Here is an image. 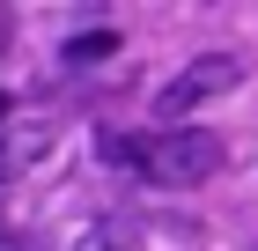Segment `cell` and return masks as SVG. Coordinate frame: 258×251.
<instances>
[{
  "label": "cell",
  "instance_id": "6",
  "mask_svg": "<svg viewBox=\"0 0 258 251\" xmlns=\"http://www.w3.org/2000/svg\"><path fill=\"white\" fill-rule=\"evenodd\" d=\"M8 111H15V96H8V89H0V126H8Z\"/></svg>",
  "mask_w": 258,
  "mask_h": 251
},
{
  "label": "cell",
  "instance_id": "2",
  "mask_svg": "<svg viewBox=\"0 0 258 251\" xmlns=\"http://www.w3.org/2000/svg\"><path fill=\"white\" fill-rule=\"evenodd\" d=\"M236 81H243V59H236V52H199L192 67H177V74L162 81L155 111H162V118H177V111H199L207 96H221V89H236Z\"/></svg>",
  "mask_w": 258,
  "mask_h": 251
},
{
  "label": "cell",
  "instance_id": "4",
  "mask_svg": "<svg viewBox=\"0 0 258 251\" xmlns=\"http://www.w3.org/2000/svg\"><path fill=\"white\" fill-rule=\"evenodd\" d=\"M118 52V37L111 30H81V37H67V67H96V59Z\"/></svg>",
  "mask_w": 258,
  "mask_h": 251
},
{
  "label": "cell",
  "instance_id": "1",
  "mask_svg": "<svg viewBox=\"0 0 258 251\" xmlns=\"http://www.w3.org/2000/svg\"><path fill=\"white\" fill-rule=\"evenodd\" d=\"M103 155H111V163H133L148 185H170V192H184V185H207V177L229 163L221 133H207V126H162V133H148V140L103 133Z\"/></svg>",
  "mask_w": 258,
  "mask_h": 251
},
{
  "label": "cell",
  "instance_id": "5",
  "mask_svg": "<svg viewBox=\"0 0 258 251\" xmlns=\"http://www.w3.org/2000/svg\"><path fill=\"white\" fill-rule=\"evenodd\" d=\"M74 251H125V244H118V236H103V229H96V236H81Z\"/></svg>",
  "mask_w": 258,
  "mask_h": 251
},
{
  "label": "cell",
  "instance_id": "3",
  "mask_svg": "<svg viewBox=\"0 0 258 251\" xmlns=\"http://www.w3.org/2000/svg\"><path fill=\"white\" fill-rule=\"evenodd\" d=\"M59 140V126H15V133L0 140V177H15V170H30L44 148Z\"/></svg>",
  "mask_w": 258,
  "mask_h": 251
}]
</instances>
